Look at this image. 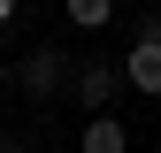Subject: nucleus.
<instances>
[{"mask_svg": "<svg viewBox=\"0 0 161 153\" xmlns=\"http://www.w3.org/2000/svg\"><path fill=\"white\" fill-rule=\"evenodd\" d=\"M123 84H130V92H153V100H161V38H138V46L123 54Z\"/></svg>", "mask_w": 161, "mask_h": 153, "instance_id": "nucleus-1", "label": "nucleus"}, {"mask_svg": "<svg viewBox=\"0 0 161 153\" xmlns=\"http://www.w3.org/2000/svg\"><path fill=\"white\" fill-rule=\"evenodd\" d=\"M77 100H85V115H108V100H115V92H123V84H115V69L108 61H92V69H77Z\"/></svg>", "mask_w": 161, "mask_h": 153, "instance_id": "nucleus-2", "label": "nucleus"}, {"mask_svg": "<svg viewBox=\"0 0 161 153\" xmlns=\"http://www.w3.org/2000/svg\"><path fill=\"white\" fill-rule=\"evenodd\" d=\"M62 76H69V61H62V54H54V46H38L31 61H23V84L38 92V100H46V92H62Z\"/></svg>", "mask_w": 161, "mask_h": 153, "instance_id": "nucleus-3", "label": "nucleus"}, {"mask_svg": "<svg viewBox=\"0 0 161 153\" xmlns=\"http://www.w3.org/2000/svg\"><path fill=\"white\" fill-rule=\"evenodd\" d=\"M77 145H85V153H130V130L115 123V115H92V123H85V138H77Z\"/></svg>", "mask_w": 161, "mask_h": 153, "instance_id": "nucleus-4", "label": "nucleus"}, {"mask_svg": "<svg viewBox=\"0 0 161 153\" xmlns=\"http://www.w3.org/2000/svg\"><path fill=\"white\" fill-rule=\"evenodd\" d=\"M69 23H85V31H108V23H115V8H108V0H69Z\"/></svg>", "mask_w": 161, "mask_h": 153, "instance_id": "nucleus-5", "label": "nucleus"}, {"mask_svg": "<svg viewBox=\"0 0 161 153\" xmlns=\"http://www.w3.org/2000/svg\"><path fill=\"white\" fill-rule=\"evenodd\" d=\"M8 15H15V0H0V23H8Z\"/></svg>", "mask_w": 161, "mask_h": 153, "instance_id": "nucleus-6", "label": "nucleus"}]
</instances>
